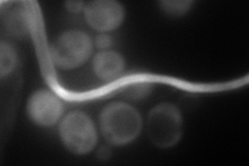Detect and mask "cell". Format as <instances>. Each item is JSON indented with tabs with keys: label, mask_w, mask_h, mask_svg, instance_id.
Listing matches in <instances>:
<instances>
[{
	"label": "cell",
	"mask_w": 249,
	"mask_h": 166,
	"mask_svg": "<svg viewBox=\"0 0 249 166\" xmlns=\"http://www.w3.org/2000/svg\"><path fill=\"white\" fill-rule=\"evenodd\" d=\"M142 116L137 110L123 102L107 105L100 116L102 135L114 146H124L133 141L142 130Z\"/></svg>",
	"instance_id": "6da1fadb"
},
{
	"label": "cell",
	"mask_w": 249,
	"mask_h": 166,
	"mask_svg": "<svg viewBox=\"0 0 249 166\" xmlns=\"http://www.w3.org/2000/svg\"><path fill=\"white\" fill-rule=\"evenodd\" d=\"M182 115L170 103L155 106L147 116V134L155 146L165 148L178 144L182 136Z\"/></svg>",
	"instance_id": "7a4b0ae2"
},
{
	"label": "cell",
	"mask_w": 249,
	"mask_h": 166,
	"mask_svg": "<svg viewBox=\"0 0 249 166\" xmlns=\"http://www.w3.org/2000/svg\"><path fill=\"white\" fill-rule=\"evenodd\" d=\"M92 52L91 38L81 30H68L53 42L51 58L55 66L64 70L80 67Z\"/></svg>",
	"instance_id": "3957f363"
},
{
	"label": "cell",
	"mask_w": 249,
	"mask_h": 166,
	"mask_svg": "<svg viewBox=\"0 0 249 166\" xmlns=\"http://www.w3.org/2000/svg\"><path fill=\"white\" fill-rule=\"evenodd\" d=\"M59 136L69 151L76 155L89 153L98 140L95 125L81 111L70 112L64 117L59 126Z\"/></svg>",
	"instance_id": "277c9868"
},
{
	"label": "cell",
	"mask_w": 249,
	"mask_h": 166,
	"mask_svg": "<svg viewBox=\"0 0 249 166\" xmlns=\"http://www.w3.org/2000/svg\"><path fill=\"white\" fill-rule=\"evenodd\" d=\"M64 112V105L53 92L40 90L31 94L27 103V113L31 121L42 127L55 125Z\"/></svg>",
	"instance_id": "5b68a950"
},
{
	"label": "cell",
	"mask_w": 249,
	"mask_h": 166,
	"mask_svg": "<svg viewBox=\"0 0 249 166\" xmlns=\"http://www.w3.org/2000/svg\"><path fill=\"white\" fill-rule=\"evenodd\" d=\"M89 25L98 31H111L121 26L124 18L123 5L113 0H97L84 9Z\"/></svg>",
	"instance_id": "8992f818"
},
{
	"label": "cell",
	"mask_w": 249,
	"mask_h": 166,
	"mask_svg": "<svg viewBox=\"0 0 249 166\" xmlns=\"http://www.w3.org/2000/svg\"><path fill=\"white\" fill-rule=\"evenodd\" d=\"M92 68L101 80L111 81L123 73L124 60L120 53L112 50H104L98 53L93 58Z\"/></svg>",
	"instance_id": "52a82bcc"
},
{
	"label": "cell",
	"mask_w": 249,
	"mask_h": 166,
	"mask_svg": "<svg viewBox=\"0 0 249 166\" xmlns=\"http://www.w3.org/2000/svg\"><path fill=\"white\" fill-rule=\"evenodd\" d=\"M5 26L9 33L16 37H22L27 34V17L25 12L22 9H15L9 15L5 20Z\"/></svg>",
	"instance_id": "ba28073f"
},
{
	"label": "cell",
	"mask_w": 249,
	"mask_h": 166,
	"mask_svg": "<svg viewBox=\"0 0 249 166\" xmlns=\"http://www.w3.org/2000/svg\"><path fill=\"white\" fill-rule=\"evenodd\" d=\"M17 62V55L13 47L5 42L0 45V74L2 77L10 74Z\"/></svg>",
	"instance_id": "9c48e42d"
},
{
	"label": "cell",
	"mask_w": 249,
	"mask_h": 166,
	"mask_svg": "<svg viewBox=\"0 0 249 166\" xmlns=\"http://www.w3.org/2000/svg\"><path fill=\"white\" fill-rule=\"evenodd\" d=\"M151 91V84L149 82H136L129 84L124 88L123 93L129 99H140L145 97Z\"/></svg>",
	"instance_id": "30bf717a"
},
{
	"label": "cell",
	"mask_w": 249,
	"mask_h": 166,
	"mask_svg": "<svg viewBox=\"0 0 249 166\" xmlns=\"http://www.w3.org/2000/svg\"><path fill=\"white\" fill-rule=\"evenodd\" d=\"M162 10L171 16H181L190 10L191 1H161Z\"/></svg>",
	"instance_id": "8fae6325"
},
{
	"label": "cell",
	"mask_w": 249,
	"mask_h": 166,
	"mask_svg": "<svg viewBox=\"0 0 249 166\" xmlns=\"http://www.w3.org/2000/svg\"><path fill=\"white\" fill-rule=\"evenodd\" d=\"M112 42V37L106 34H101L96 37V45L98 48L102 50L110 48Z\"/></svg>",
	"instance_id": "7c38bea8"
},
{
	"label": "cell",
	"mask_w": 249,
	"mask_h": 166,
	"mask_svg": "<svg viewBox=\"0 0 249 166\" xmlns=\"http://www.w3.org/2000/svg\"><path fill=\"white\" fill-rule=\"evenodd\" d=\"M66 7L69 11H71L73 13H78L85 9L84 3L81 1H69L66 3Z\"/></svg>",
	"instance_id": "4fadbf2b"
},
{
	"label": "cell",
	"mask_w": 249,
	"mask_h": 166,
	"mask_svg": "<svg viewBox=\"0 0 249 166\" xmlns=\"http://www.w3.org/2000/svg\"><path fill=\"white\" fill-rule=\"evenodd\" d=\"M98 156H99V159H101V160L109 159V158H110V156H111L110 148H107V147H102L100 148V151L98 152Z\"/></svg>",
	"instance_id": "5bb4252c"
}]
</instances>
